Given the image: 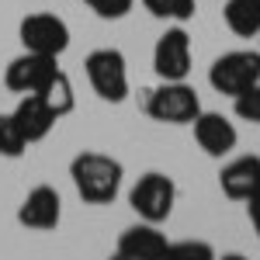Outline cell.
<instances>
[{
	"label": "cell",
	"instance_id": "obj_11",
	"mask_svg": "<svg viewBox=\"0 0 260 260\" xmlns=\"http://www.w3.org/2000/svg\"><path fill=\"white\" fill-rule=\"evenodd\" d=\"M167 250H170L167 233H163L156 222H146V219H139L136 225H128V229H121L118 246H115V253L118 257H128V260L167 257Z\"/></svg>",
	"mask_w": 260,
	"mask_h": 260
},
{
	"label": "cell",
	"instance_id": "obj_5",
	"mask_svg": "<svg viewBox=\"0 0 260 260\" xmlns=\"http://www.w3.org/2000/svg\"><path fill=\"white\" fill-rule=\"evenodd\" d=\"M128 205H132V212L146 222H163L174 215V205H177V184L170 174H160V170H149V174H142L136 184H132V191H128Z\"/></svg>",
	"mask_w": 260,
	"mask_h": 260
},
{
	"label": "cell",
	"instance_id": "obj_20",
	"mask_svg": "<svg viewBox=\"0 0 260 260\" xmlns=\"http://www.w3.org/2000/svg\"><path fill=\"white\" fill-rule=\"evenodd\" d=\"M167 253H187V257H205V260L215 257V250H212L208 243H191V240H184V243H170V250H167Z\"/></svg>",
	"mask_w": 260,
	"mask_h": 260
},
{
	"label": "cell",
	"instance_id": "obj_7",
	"mask_svg": "<svg viewBox=\"0 0 260 260\" xmlns=\"http://www.w3.org/2000/svg\"><path fill=\"white\" fill-rule=\"evenodd\" d=\"M56 73H59V56H45V52L24 49L21 56H14L7 62L4 83H7L11 94H39Z\"/></svg>",
	"mask_w": 260,
	"mask_h": 260
},
{
	"label": "cell",
	"instance_id": "obj_16",
	"mask_svg": "<svg viewBox=\"0 0 260 260\" xmlns=\"http://www.w3.org/2000/svg\"><path fill=\"white\" fill-rule=\"evenodd\" d=\"M24 149H28V139H24V132L18 128L14 115L11 111H0V156L4 160H21Z\"/></svg>",
	"mask_w": 260,
	"mask_h": 260
},
{
	"label": "cell",
	"instance_id": "obj_9",
	"mask_svg": "<svg viewBox=\"0 0 260 260\" xmlns=\"http://www.w3.org/2000/svg\"><path fill=\"white\" fill-rule=\"evenodd\" d=\"M18 222L31 233H52L62 222V198L52 184H39L31 187L24 201L18 205Z\"/></svg>",
	"mask_w": 260,
	"mask_h": 260
},
{
	"label": "cell",
	"instance_id": "obj_13",
	"mask_svg": "<svg viewBox=\"0 0 260 260\" xmlns=\"http://www.w3.org/2000/svg\"><path fill=\"white\" fill-rule=\"evenodd\" d=\"M14 115V121H18V128L24 132V139H28V146L31 142H42L52 136V128H56V115H52V108L42 101V94H21L18 108L11 111Z\"/></svg>",
	"mask_w": 260,
	"mask_h": 260
},
{
	"label": "cell",
	"instance_id": "obj_23",
	"mask_svg": "<svg viewBox=\"0 0 260 260\" xmlns=\"http://www.w3.org/2000/svg\"><path fill=\"white\" fill-rule=\"evenodd\" d=\"M257 4H260V0H257Z\"/></svg>",
	"mask_w": 260,
	"mask_h": 260
},
{
	"label": "cell",
	"instance_id": "obj_14",
	"mask_svg": "<svg viewBox=\"0 0 260 260\" xmlns=\"http://www.w3.org/2000/svg\"><path fill=\"white\" fill-rule=\"evenodd\" d=\"M225 28L240 39H257L260 35V4L257 0H225L222 7Z\"/></svg>",
	"mask_w": 260,
	"mask_h": 260
},
{
	"label": "cell",
	"instance_id": "obj_15",
	"mask_svg": "<svg viewBox=\"0 0 260 260\" xmlns=\"http://www.w3.org/2000/svg\"><path fill=\"white\" fill-rule=\"evenodd\" d=\"M39 94H42V101L52 108V115H56V118H66V115L77 108V90H73V80H70L62 70L49 83H45V87H42Z\"/></svg>",
	"mask_w": 260,
	"mask_h": 260
},
{
	"label": "cell",
	"instance_id": "obj_8",
	"mask_svg": "<svg viewBox=\"0 0 260 260\" xmlns=\"http://www.w3.org/2000/svg\"><path fill=\"white\" fill-rule=\"evenodd\" d=\"M191 62H194V49H191V35L184 31V24L167 28L153 45V73L160 80H187Z\"/></svg>",
	"mask_w": 260,
	"mask_h": 260
},
{
	"label": "cell",
	"instance_id": "obj_19",
	"mask_svg": "<svg viewBox=\"0 0 260 260\" xmlns=\"http://www.w3.org/2000/svg\"><path fill=\"white\" fill-rule=\"evenodd\" d=\"M101 21H121L128 18V11L136 7V0H83Z\"/></svg>",
	"mask_w": 260,
	"mask_h": 260
},
{
	"label": "cell",
	"instance_id": "obj_6",
	"mask_svg": "<svg viewBox=\"0 0 260 260\" xmlns=\"http://www.w3.org/2000/svg\"><path fill=\"white\" fill-rule=\"evenodd\" d=\"M18 39L24 49L31 52H45V56H62L70 49V24L59 14H49V11H35V14H24L18 24Z\"/></svg>",
	"mask_w": 260,
	"mask_h": 260
},
{
	"label": "cell",
	"instance_id": "obj_18",
	"mask_svg": "<svg viewBox=\"0 0 260 260\" xmlns=\"http://www.w3.org/2000/svg\"><path fill=\"white\" fill-rule=\"evenodd\" d=\"M233 111H236V118L260 125V83H253L250 90H243L240 98H233Z\"/></svg>",
	"mask_w": 260,
	"mask_h": 260
},
{
	"label": "cell",
	"instance_id": "obj_22",
	"mask_svg": "<svg viewBox=\"0 0 260 260\" xmlns=\"http://www.w3.org/2000/svg\"><path fill=\"white\" fill-rule=\"evenodd\" d=\"M257 52H260V35H257Z\"/></svg>",
	"mask_w": 260,
	"mask_h": 260
},
{
	"label": "cell",
	"instance_id": "obj_17",
	"mask_svg": "<svg viewBox=\"0 0 260 260\" xmlns=\"http://www.w3.org/2000/svg\"><path fill=\"white\" fill-rule=\"evenodd\" d=\"M142 7L160 21H174V24H187L194 18V0H142Z\"/></svg>",
	"mask_w": 260,
	"mask_h": 260
},
{
	"label": "cell",
	"instance_id": "obj_2",
	"mask_svg": "<svg viewBox=\"0 0 260 260\" xmlns=\"http://www.w3.org/2000/svg\"><path fill=\"white\" fill-rule=\"evenodd\" d=\"M142 111L160 125H191L201 111V94L187 80H160L142 94Z\"/></svg>",
	"mask_w": 260,
	"mask_h": 260
},
{
	"label": "cell",
	"instance_id": "obj_4",
	"mask_svg": "<svg viewBox=\"0 0 260 260\" xmlns=\"http://www.w3.org/2000/svg\"><path fill=\"white\" fill-rule=\"evenodd\" d=\"M208 83H212L215 94L240 98L243 90H250L253 83H260V52L257 49L222 52L219 59L208 66Z\"/></svg>",
	"mask_w": 260,
	"mask_h": 260
},
{
	"label": "cell",
	"instance_id": "obj_3",
	"mask_svg": "<svg viewBox=\"0 0 260 260\" xmlns=\"http://www.w3.org/2000/svg\"><path fill=\"white\" fill-rule=\"evenodd\" d=\"M83 73L90 90L108 104H121L128 98V62L121 49H94L83 59Z\"/></svg>",
	"mask_w": 260,
	"mask_h": 260
},
{
	"label": "cell",
	"instance_id": "obj_12",
	"mask_svg": "<svg viewBox=\"0 0 260 260\" xmlns=\"http://www.w3.org/2000/svg\"><path fill=\"white\" fill-rule=\"evenodd\" d=\"M219 187L229 201H246L260 191V156L257 153H243L236 160H229L219 174Z\"/></svg>",
	"mask_w": 260,
	"mask_h": 260
},
{
	"label": "cell",
	"instance_id": "obj_1",
	"mask_svg": "<svg viewBox=\"0 0 260 260\" xmlns=\"http://www.w3.org/2000/svg\"><path fill=\"white\" fill-rule=\"evenodd\" d=\"M70 180L87 205H111L121 191L125 167H121V160L108 156V153L83 149L70 160Z\"/></svg>",
	"mask_w": 260,
	"mask_h": 260
},
{
	"label": "cell",
	"instance_id": "obj_21",
	"mask_svg": "<svg viewBox=\"0 0 260 260\" xmlns=\"http://www.w3.org/2000/svg\"><path fill=\"white\" fill-rule=\"evenodd\" d=\"M246 219H250V225H253V233H257V240H260V191L246 201Z\"/></svg>",
	"mask_w": 260,
	"mask_h": 260
},
{
	"label": "cell",
	"instance_id": "obj_10",
	"mask_svg": "<svg viewBox=\"0 0 260 260\" xmlns=\"http://www.w3.org/2000/svg\"><path fill=\"white\" fill-rule=\"evenodd\" d=\"M191 128H194V142L201 146V153L212 156V160L229 156L236 149V142H240L236 125L225 118L222 111H201L198 118L191 121Z\"/></svg>",
	"mask_w": 260,
	"mask_h": 260
}]
</instances>
